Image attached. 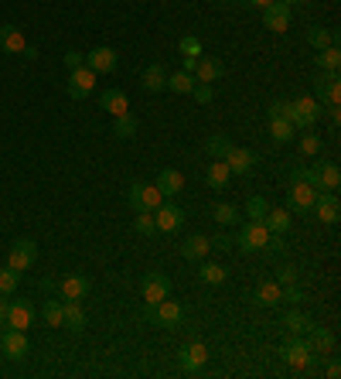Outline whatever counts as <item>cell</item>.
Segmentation results:
<instances>
[{
    "label": "cell",
    "instance_id": "74e56055",
    "mask_svg": "<svg viewBox=\"0 0 341 379\" xmlns=\"http://www.w3.org/2000/svg\"><path fill=\"white\" fill-rule=\"evenodd\" d=\"M229 147H232V140H229L226 133H212L209 140H205V151H209L212 161H222L229 154Z\"/></svg>",
    "mask_w": 341,
    "mask_h": 379
},
{
    "label": "cell",
    "instance_id": "5bb4252c",
    "mask_svg": "<svg viewBox=\"0 0 341 379\" xmlns=\"http://www.w3.org/2000/svg\"><path fill=\"white\" fill-rule=\"evenodd\" d=\"M154 222H157V232H178L185 226V209L174 202H161V209H154Z\"/></svg>",
    "mask_w": 341,
    "mask_h": 379
},
{
    "label": "cell",
    "instance_id": "60d3db41",
    "mask_svg": "<svg viewBox=\"0 0 341 379\" xmlns=\"http://www.w3.org/2000/svg\"><path fill=\"white\" fill-rule=\"evenodd\" d=\"M168 89H170V93H178V96H188L191 89H195V76L181 69V72H174V76H168Z\"/></svg>",
    "mask_w": 341,
    "mask_h": 379
},
{
    "label": "cell",
    "instance_id": "d590c367",
    "mask_svg": "<svg viewBox=\"0 0 341 379\" xmlns=\"http://www.w3.org/2000/svg\"><path fill=\"white\" fill-rule=\"evenodd\" d=\"M41 318H45V324L48 328H62L65 324V307H62V301H45V307H41Z\"/></svg>",
    "mask_w": 341,
    "mask_h": 379
},
{
    "label": "cell",
    "instance_id": "bcb514c9",
    "mask_svg": "<svg viewBox=\"0 0 341 379\" xmlns=\"http://www.w3.org/2000/svg\"><path fill=\"white\" fill-rule=\"evenodd\" d=\"M188 96L198 103V106H209L212 99H215V86H212V82H195V89H191Z\"/></svg>",
    "mask_w": 341,
    "mask_h": 379
},
{
    "label": "cell",
    "instance_id": "44dd1931",
    "mask_svg": "<svg viewBox=\"0 0 341 379\" xmlns=\"http://www.w3.org/2000/svg\"><path fill=\"white\" fill-rule=\"evenodd\" d=\"M140 86H144V93H164L168 89V72H164V65L161 62H151L147 69H144V76H140Z\"/></svg>",
    "mask_w": 341,
    "mask_h": 379
},
{
    "label": "cell",
    "instance_id": "8fae6325",
    "mask_svg": "<svg viewBox=\"0 0 341 379\" xmlns=\"http://www.w3.org/2000/svg\"><path fill=\"white\" fill-rule=\"evenodd\" d=\"M38 264V243L35 239H18L11 253H7V266H14V270H31V266Z\"/></svg>",
    "mask_w": 341,
    "mask_h": 379
},
{
    "label": "cell",
    "instance_id": "7bdbcfd3",
    "mask_svg": "<svg viewBox=\"0 0 341 379\" xmlns=\"http://www.w3.org/2000/svg\"><path fill=\"white\" fill-rule=\"evenodd\" d=\"M21 284V270H14V266H4L0 270V294H14Z\"/></svg>",
    "mask_w": 341,
    "mask_h": 379
},
{
    "label": "cell",
    "instance_id": "681fc988",
    "mask_svg": "<svg viewBox=\"0 0 341 379\" xmlns=\"http://www.w3.org/2000/svg\"><path fill=\"white\" fill-rule=\"evenodd\" d=\"M297 281H301L297 266H284V270H280V281H277V284H280V287H290V284H297Z\"/></svg>",
    "mask_w": 341,
    "mask_h": 379
},
{
    "label": "cell",
    "instance_id": "e0dca14e",
    "mask_svg": "<svg viewBox=\"0 0 341 379\" xmlns=\"http://www.w3.org/2000/svg\"><path fill=\"white\" fill-rule=\"evenodd\" d=\"M304 339H307V345H311V352H314V356H331V352H335V345H338L335 332H331V328H321V324H311Z\"/></svg>",
    "mask_w": 341,
    "mask_h": 379
},
{
    "label": "cell",
    "instance_id": "52a82bcc",
    "mask_svg": "<svg viewBox=\"0 0 341 379\" xmlns=\"http://www.w3.org/2000/svg\"><path fill=\"white\" fill-rule=\"evenodd\" d=\"M127 202H130L133 212H154L161 209V202H164V195L157 191V185H130V191H127Z\"/></svg>",
    "mask_w": 341,
    "mask_h": 379
},
{
    "label": "cell",
    "instance_id": "816d5d0a",
    "mask_svg": "<svg viewBox=\"0 0 341 379\" xmlns=\"http://www.w3.org/2000/svg\"><path fill=\"white\" fill-rule=\"evenodd\" d=\"M65 65H69V72H72V69H79V65H86V55L72 48V52H65Z\"/></svg>",
    "mask_w": 341,
    "mask_h": 379
},
{
    "label": "cell",
    "instance_id": "4316f807",
    "mask_svg": "<svg viewBox=\"0 0 341 379\" xmlns=\"http://www.w3.org/2000/svg\"><path fill=\"white\" fill-rule=\"evenodd\" d=\"M99 106H103L110 116L130 113V99H127V93H123V89H106V93H103V99H99Z\"/></svg>",
    "mask_w": 341,
    "mask_h": 379
},
{
    "label": "cell",
    "instance_id": "4fadbf2b",
    "mask_svg": "<svg viewBox=\"0 0 341 379\" xmlns=\"http://www.w3.org/2000/svg\"><path fill=\"white\" fill-rule=\"evenodd\" d=\"M311 212L321 219L324 226H335L341 219V202L335 191H318V198H314V205H311Z\"/></svg>",
    "mask_w": 341,
    "mask_h": 379
},
{
    "label": "cell",
    "instance_id": "7dc6e473",
    "mask_svg": "<svg viewBox=\"0 0 341 379\" xmlns=\"http://www.w3.org/2000/svg\"><path fill=\"white\" fill-rule=\"evenodd\" d=\"M178 52L181 55H202V41L195 38V35H185V38L178 41Z\"/></svg>",
    "mask_w": 341,
    "mask_h": 379
},
{
    "label": "cell",
    "instance_id": "db71d44e",
    "mask_svg": "<svg viewBox=\"0 0 341 379\" xmlns=\"http://www.w3.org/2000/svg\"><path fill=\"white\" fill-rule=\"evenodd\" d=\"M212 249H232V239L229 236H212Z\"/></svg>",
    "mask_w": 341,
    "mask_h": 379
},
{
    "label": "cell",
    "instance_id": "f907efd6",
    "mask_svg": "<svg viewBox=\"0 0 341 379\" xmlns=\"http://www.w3.org/2000/svg\"><path fill=\"white\" fill-rule=\"evenodd\" d=\"M277 116H284L287 120V99H277V103L266 106V120H277Z\"/></svg>",
    "mask_w": 341,
    "mask_h": 379
},
{
    "label": "cell",
    "instance_id": "7a4b0ae2",
    "mask_svg": "<svg viewBox=\"0 0 341 379\" xmlns=\"http://www.w3.org/2000/svg\"><path fill=\"white\" fill-rule=\"evenodd\" d=\"M287 120L294 123V130H311L321 120V103L314 96H297L287 99Z\"/></svg>",
    "mask_w": 341,
    "mask_h": 379
},
{
    "label": "cell",
    "instance_id": "ba28073f",
    "mask_svg": "<svg viewBox=\"0 0 341 379\" xmlns=\"http://www.w3.org/2000/svg\"><path fill=\"white\" fill-rule=\"evenodd\" d=\"M318 191L311 188L307 181H290V191H287V212L290 215H307L311 205H314Z\"/></svg>",
    "mask_w": 341,
    "mask_h": 379
},
{
    "label": "cell",
    "instance_id": "ee69618b",
    "mask_svg": "<svg viewBox=\"0 0 341 379\" xmlns=\"http://www.w3.org/2000/svg\"><path fill=\"white\" fill-rule=\"evenodd\" d=\"M321 147H324V140L318 137L314 130H304V137H301V154H307V157H318L321 154Z\"/></svg>",
    "mask_w": 341,
    "mask_h": 379
},
{
    "label": "cell",
    "instance_id": "ab89813d",
    "mask_svg": "<svg viewBox=\"0 0 341 379\" xmlns=\"http://www.w3.org/2000/svg\"><path fill=\"white\" fill-rule=\"evenodd\" d=\"M294 123L284 120V116H277V120H270V137L277 140V144H287V140H294Z\"/></svg>",
    "mask_w": 341,
    "mask_h": 379
},
{
    "label": "cell",
    "instance_id": "b9f144b4",
    "mask_svg": "<svg viewBox=\"0 0 341 379\" xmlns=\"http://www.w3.org/2000/svg\"><path fill=\"white\" fill-rule=\"evenodd\" d=\"M266 212H270V202H266L263 195H249V202H246V219H256V222H263Z\"/></svg>",
    "mask_w": 341,
    "mask_h": 379
},
{
    "label": "cell",
    "instance_id": "7c38bea8",
    "mask_svg": "<svg viewBox=\"0 0 341 379\" xmlns=\"http://www.w3.org/2000/svg\"><path fill=\"white\" fill-rule=\"evenodd\" d=\"M86 65L93 69L96 76H110V72H116V65H120V55H116V48H110V45H99L93 52H86Z\"/></svg>",
    "mask_w": 341,
    "mask_h": 379
},
{
    "label": "cell",
    "instance_id": "1f68e13d",
    "mask_svg": "<svg viewBox=\"0 0 341 379\" xmlns=\"http://www.w3.org/2000/svg\"><path fill=\"white\" fill-rule=\"evenodd\" d=\"M137 130H140V123H137V116L133 113L113 116V137L116 140H130V137H137Z\"/></svg>",
    "mask_w": 341,
    "mask_h": 379
},
{
    "label": "cell",
    "instance_id": "d4e9b609",
    "mask_svg": "<svg viewBox=\"0 0 341 379\" xmlns=\"http://www.w3.org/2000/svg\"><path fill=\"white\" fill-rule=\"evenodd\" d=\"M31 322H35V307L28 301H11V307H7V324L11 328H31Z\"/></svg>",
    "mask_w": 341,
    "mask_h": 379
},
{
    "label": "cell",
    "instance_id": "836d02e7",
    "mask_svg": "<svg viewBox=\"0 0 341 379\" xmlns=\"http://www.w3.org/2000/svg\"><path fill=\"white\" fill-rule=\"evenodd\" d=\"M226 277H229V270L222 264H202L198 266V281H202V284H209V287L226 284Z\"/></svg>",
    "mask_w": 341,
    "mask_h": 379
},
{
    "label": "cell",
    "instance_id": "5b68a950",
    "mask_svg": "<svg viewBox=\"0 0 341 379\" xmlns=\"http://www.w3.org/2000/svg\"><path fill=\"white\" fill-rule=\"evenodd\" d=\"M28 352H31L28 335H24L21 328H11V324H7V328L0 332V356H4V359H11V362H21Z\"/></svg>",
    "mask_w": 341,
    "mask_h": 379
},
{
    "label": "cell",
    "instance_id": "cb8c5ba5",
    "mask_svg": "<svg viewBox=\"0 0 341 379\" xmlns=\"http://www.w3.org/2000/svg\"><path fill=\"white\" fill-rule=\"evenodd\" d=\"M24 35H21L18 24H0V52H7V55H21L24 52Z\"/></svg>",
    "mask_w": 341,
    "mask_h": 379
},
{
    "label": "cell",
    "instance_id": "680465c9",
    "mask_svg": "<svg viewBox=\"0 0 341 379\" xmlns=\"http://www.w3.org/2000/svg\"><path fill=\"white\" fill-rule=\"evenodd\" d=\"M284 4H287V7H301L304 0H284Z\"/></svg>",
    "mask_w": 341,
    "mask_h": 379
},
{
    "label": "cell",
    "instance_id": "9f6ffc18",
    "mask_svg": "<svg viewBox=\"0 0 341 379\" xmlns=\"http://www.w3.org/2000/svg\"><path fill=\"white\" fill-rule=\"evenodd\" d=\"M21 55L28 58V62H35V58H38V48H35V45H24V52H21Z\"/></svg>",
    "mask_w": 341,
    "mask_h": 379
},
{
    "label": "cell",
    "instance_id": "8d00e7d4",
    "mask_svg": "<svg viewBox=\"0 0 341 379\" xmlns=\"http://www.w3.org/2000/svg\"><path fill=\"white\" fill-rule=\"evenodd\" d=\"M212 219H215L219 226H236V222H239V205H232V202H219V205L212 209Z\"/></svg>",
    "mask_w": 341,
    "mask_h": 379
},
{
    "label": "cell",
    "instance_id": "2e32d148",
    "mask_svg": "<svg viewBox=\"0 0 341 379\" xmlns=\"http://www.w3.org/2000/svg\"><path fill=\"white\" fill-rule=\"evenodd\" d=\"M290 14H294V7H287L284 0H273V4H266L263 7V24L270 28V31L284 35L287 28H290Z\"/></svg>",
    "mask_w": 341,
    "mask_h": 379
},
{
    "label": "cell",
    "instance_id": "3957f363",
    "mask_svg": "<svg viewBox=\"0 0 341 379\" xmlns=\"http://www.w3.org/2000/svg\"><path fill=\"white\" fill-rule=\"evenodd\" d=\"M185 304H178V301H157V304H147L144 307V318L151 324H157V328H178V324L185 322Z\"/></svg>",
    "mask_w": 341,
    "mask_h": 379
},
{
    "label": "cell",
    "instance_id": "6f0895ef",
    "mask_svg": "<svg viewBox=\"0 0 341 379\" xmlns=\"http://www.w3.org/2000/svg\"><path fill=\"white\" fill-rule=\"evenodd\" d=\"M246 4H249V7H260V11H263L266 4H273V0H246Z\"/></svg>",
    "mask_w": 341,
    "mask_h": 379
},
{
    "label": "cell",
    "instance_id": "d6a6232c",
    "mask_svg": "<svg viewBox=\"0 0 341 379\" xmlns=\"http://www.w3.org/2000/svg\"><path fill=\"white\" fill-rule=\"evenodd\" d=\"M62 307H65V324H62V328L82 332V328H86V311H82V304L79 301H62Z\"/></svg>",
    "mask_w": 341,
    "mask_h": 379
},
{
    "label": "cell",
    "instance_id": "7402d4cb",
    "mask_svg": "<svg viewBox=\"0 0 341 379\" xmlns=\"http://www.w3.org/2000/svg\"><path fill=\"white\" fill-rule=\"evenodd\" d=\"M209 253H212V239H209V236H202V232H195V236H188V239L181 243V256H185V260H191V264L205 260Z\"/></svg>",
    "mask_w": 341,
    "mask_h": 379
},
{
    "label": "cell",
    "instance_id": "8992f818",
    "mask_svg": "<svg viewBox=\"0 0 341 379\" xmlns=\"http://www.w3.org/2000/svg\"><path fill=\"white\" fill-rule=\"evenodd\" d=\"M209 345L205 341H188L181 352H178V366H181V373L185 376H195V373H202L205 369V362H209Z\"/></svg>",
    "mask_w": 341,
    "mask_h": 379
},
{
    "label": "cell",
    "instance_id": "f35d334b",
    "mask_svg": "<svg viewBox=\"0 0 341 379\" xmlns=\"http://www.w3.org/2000/svg\"><path fill=\"white\" fill-rule=\"evenodd\" d=\"M318 178H321V191H338L341 185L338 164H318Z\"/></svg>",
    "mask_w": 341,
    "mask_h": 379
},
{
    "label": "cell",
    "instance_id": "f1b7e54d",
    "mask_svg": "<svg viewBox=\"0 0 341 379\" xmlns=\"http://www.w3.org/2000/svg\"><path fill=\"white\" fill-rule=\"evenodd\" d=\"M280 290H284V287L277 284V281H263V284L256 287L253 301L260 304V307H277V304H284V301H280Z\"/></svg>",
    "mask_w": 341,
    "mask_h": 379
},
{
    "label": "cell",
    "instance_id": "f5cc1de1",
    "mask_svg": "<svg viewBox=\"0 0 341 379\" xmlns=\"http://www.w3.org/2000/svg\"><path fill=\"white\" fill-rule=\"evenodd\" d=\"M324 376H328V379H338V376H341V362H338V359H331V362H328Z\"/></svg>",
    "mask_w": 341,
    "mask_h": 379
},
{
    "label": "cell",
    "instance_id": "6da1fadb",
    "mask_svg": "<svg viewBox=\"0 0 341 379\" xmlns=\"http://www.w3.org/2000/svg\"><path fill=\"white\" fill-rule=\"evenodd\" d=\"M280 359H284L294 373H318L321 356H314V352H311V345H307L304 335H290V339L280 345Z\"/></svg>",
    "mask_w": 341,
    "mask_h": 379
},
{
    "label": "cell",
    "instance_id": "f546056e",
    "mask_svg": "<svg viewBox=\"0 0 341 379\" xmlns=\"http://www.w3.org/2000/svg\"><path fill=\"white\" fill-rule=\"evenodd\" d=\"M311 324L314 322H311L304 311H297V307H290L284 318H280V328H287L290 335H307V328H311Z\"/></svg>",
    "mask_w": 341,
    "mask_h": 379
},
{
    "label": "cell",
    "instance_id": "30bf717a",
    "mask_svg": "<svg viewBox=\"0 0 341 379\" xmlns=\"http://www.w3.org/2000/svg\"><path fill=\"white\" fill-rule=\"evenodd\" d=\"M314 99H318L321 106H338L341 103L338 72H318V79H314Z\"/></svg>",
    "mask_w": 341,
    "mask_h": 379
},
{
    "label": "cell",
    "instance_id": "f6af8a7d",
    "mask_svg": "<svg viewBox=\"0 0 341 379\" xmlns=\"http://www.w3.org/2000/svg\"><path fill=\"white\" fill-rule=\"evenodd\" d=\"M133 232H140V236H154V232H157L154 212H137V219H133Z\"/></svg>",
    "mask_w": 341,
    "mask_h": 379
},
{
    "label": "cell",
    "instance_id": "11a10c76",
    "mask_svg": "<svg viewBox=\"0 0 341 379\" xmlns=\"http://www.w3.org/2000/svg\"><path fill=\"white\" fill-rule=\"evenodd\" d=\"M7 307H11V294H0V322H7Z\"/></svg>",
    "mask_w": 341,
    "mask_h": 379
},
{
    "label": "cell",
    "instance_id": "9c48e42d",
    "mask_svg": "<svg viewBox=\"0 0 341 379\" xmlns=\"http://www.w3.org/2000/svg\"><path fill=\"white\" fill-rule=\"evenodd\" d=\"M140 294H144V301L147 304H157L170 298V277L168 273H161V270H151V273H144V281H140Z\"/></svg>",
    "mask_w": 341,
    "mask_h": 379
},
{
    "label": "cell",
    "instance_id": "91938a15",
    "mask_svg": "<svg viewBox=\"0 0 341 379\" xmlns=\"http://www.w3.org/2000/svg\"><path fill=\"white\" fill-rule=\"evenodd\" d=\"M0 332H4V322H0Z\"/></svg>",
    "mask_w": 341,
    "mask_h": 379
},
{
    "label": "cell",
    "instance_id": "ac0fdd59",
    "mask_svg": "<svg viewBox=\"0 0 341 379\" xmlns=\"http://www.w3.org/2000/svg\"><path fill=\"white\" fill-rule=\"evenodd\" d=\"M222 161L229 164V171H232V174H243V178H246V174H253V168H256V154L249 151V147H236V144L229 147V154L222 157Z\"/></svg>",
    "mask_w": 341,
    "mask_h": 379
},
{
    "label": "cell",
    "instance_id": "277c9868",
    "mask_svg": "<svg viewBox=\"0 0 341 379\" xmlns=\"http://www.w3.org/2000/svg\"><path fill=\"white\" fill-rule=\"evenodd\" d=\"M266 243H270V229H266L263 222H256V219L243 222V226H239V236L232 239V247H239L243 253H260V249H266Z\"/></svg>",
    "mask_w": 341,
    "mask_h": 379
},
{
    "label": "cell",
    "instance_id": "603a6c76",
    "mask_svg": "<svg viewBox=\"0 0 341 379\" xmlns=\"http://www.w3.org/2000/svg\"><path fill=\"white\" fill-rule=\"evenodd\" d=\"M157 191L164 195V198H174V195H181L185 191V174L174 168H164L157 174Z\"/></svg>",
    "mask_w": 341,
    "mask_h": 379
},
{
    "label": "cell",
    "instance_id": "83f0119b",
    "mask_svg": "<svg viewBox=\"0 0 341 379\" xmlns=\"http://www.w3.org/2000/svg\"><path fill=\"white\" fill-rule=\"evenodd\" d=\"M263 226L273 232V236H287L290 232V226H294V215L287 209H270L263 215Z\"/></svg>",
    "mask_w": 341,
    "mask_h": 379
},
{
    "label": "cell",
    "instance_id": "d6986e66",
    "mask_svg": "<svg viewBox=\"0 0 341 379\" xmlns=\"http://www.w3.org/2000/svg\"><path fill=\"white\" fill-rule=\"evenodd\" d=\"M191 76H195V82H219V79L226 76V65H222L215 55H198Z\"/></svg>",
    "mask_w": 341,
    "mask_h": 379
},
{
    "label": "cell",
    "instance_id": "9a60e30c",
    "mask_svg": "<svg viewBox=\"0 0 341 379\" xmlns=\"http://www.w3.org/2000/svg\"><path fill=\"white\" fill-rule=\"evenodd\" d=\"M96 72L89 69V65H79V69H72L69 72V96L72 99H86V96L96 89Z\"/></svg>",
    "mask_w": 341,
    "mask_h": 379
},
{
    "label": "cell",
    "instance_id": "484cf974",
    "mask_svg": "<svg viewBox=\"0 0 341 379\" xmlns=\"http://www.w3.org/2000/svg\"><path fill=\"white\" fill-rule=\"evenodd\" d=\"M229 181H232V171H229L226 161H212L209 171H205V185H209L212 191H226Z\"/></svg>",
    "mask_w": 341,
    "mask_h": 379
},
{
    "label": "cell",
    "instance_id": "e575fe53",
    "mask_svg": "<svg viewBox=\"0 0 341 379\" xmlns=\"http://www.w3.org/2000/svg\"><path fill=\"white\" fill-rule=\"evenodd\" d=\"M307 45H311L314 52H321V48H328V45H338V35H335L331 28H321V24H318V28L307 31Z\"/></svg>",
    "mask_w": 341,
    "mask_h": 379
},
{
    "label": "cell",
    "instance_id": "ffe728a7",
    "mask_svg": "<svg viewBox=\"0 0 341 379\" xmlns=\"http://www.w3.org/2000/svg\"><path fill=\"white\" fill-rule=\"evenodd\" d=\"M58 290H62V301H86V294L93 290V281L82 277V273H69V277L58 284Z\"/></svg>",
    "mask_w": 341,
    "mask_h": 379
},
{
    "label": "cell",
    "instance_id": "4dcf8cb0",
    "mask_svg": "<svg viewBox=\"0 0 341 379\" xmlns=\"http://www.w3.org/2000/svg\"><path fill=\"white\" fill-rule=\"evenodd\" d=\"M314 65H318V72H338V69H341L338 45H328V48H321V52L314 55Z\"/></svg>",
    "mask_w": 341,
    "mask_h": 379
},
{
    "label": "cell",
    "instance_id": "c3c4849f",
    "mask_svg": "<svg viewBox=\"0 0 341 379\" xmlns=\"http://www.w3.org/2000/svg\"><path fill=\"white\" fill-rule=\"evenodd\" d=\"M280 301H290V304H301L304 301V287L301 284H290L280 290Z\"/></svg>",
    "mask_w": 341,
    "mask_h": 379
}]
</instances>
